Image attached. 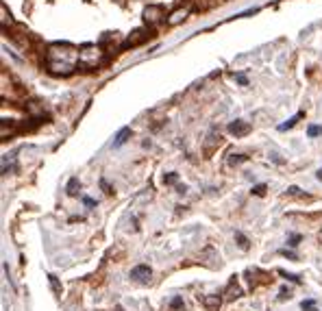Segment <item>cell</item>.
I'll return each mask as SVG.
<instances>
[{
  "instance_id": "14",
  "label": "cell",
  "mask_w": 322,
  "mask_h": 311,
  "mask_svg": "<svg viewBox=\"0 0 322 311\" xmlns=\"http://www.w3.org/2000/svg\"><path fill=\"white\" fill-rule=\"evenodd\" d=\"M235 239H237V246H240L242 250H248L250 242H248V239H246V235H242L240 231H237V233H235Z\"/></svg>"
},
{
  "instance_id": "7",
  "label": "cell",
  "mask_w": 322,
  "mask_h": 311,
  "mask_svg": "<svg viewBox=\"0 0 322 311\" xmlns=\"http://www.w3.org/2000/svg\"><path fill=\"white\" fill-rule=\"evenodd\" d=\"M188 16H189V7L176 9V11H172L170 16H168V24H170V26H176V24H181V22H183Z\"/></svg>"
},
{
  "instance_id": "15",
  "label": "cell",
  "mask_w": 322,
  "mask_h": 311,
  "mask_svg": "<svg viewBox=\"0 0 322 311\" xmlns=\"http://www.w3.org/2000/svg\"><path fill=\"white\" fill-rule=\"evenodd\" d=\"M246 159H248L246 155H231L228 157V165H240V164H244Z\"/></svg>"
},
{
  "instance_id": "30",
  "label": "cell",
  "mask_w": 322,
  "mask_h": 311,
  "mask_svg": "<svg viewBox=\"0 0 322 311\" xmlns=\"http://www.w3.org/2000/svg\"><path fill=\"white\" fill-rule=\"evenodd\" d=\"M318 179L322 181V170H318Z\"/></svg>"
},
{
  "instance_id": "12",
  "label": "cell",
  "mask_w": 322,
  "mask_h": 311,
  "mask_svg": "<svg viewBox=\"0 0 322 311\" xmlns=\"http://www.w3.org/2000/svg\"><path fill=\"white\" fill-rule=\"evenodd\" d=\"M0 16H2V29H7V24H11V13H7V4H0Z\"/></svg>"
},
{
  "instance_id": "4",
  "label": "cell",
  "mask_w": 322,
  "mask_h": 311,
  "mask_svg": "<svg viewBox=\"0 0 322 311\" xmlns=\"http://www.w3.org/2000/svg\"><path fill=\"white\" fill-rule=\"evenodd\" d=\"M248 131H250V124L244 122V120H235V122L228 124V133H231V135H235V137L248 135Z\"/></svg>"
},
{
  "instance_id": "1",
  "label": "cell",
  "mask_w": 322,
  "mask_h": 311,
  "mask_svg": "<svg viewBox=\"0 0 322 311\" xmlns=\"http://www.w3.org/2000/svg\"><path fill=\"white\" fill-rule=\"evenodd\" d=\"M78 68V48L68 41H55L46 48V70L55 76H70Z\"/></svg>"
},
{
  "instance_id": "22",
  "label": "cell",
  "mask_w": 322,
  "mask_h": 311,
  "mask_svg": "<svg viewBox=\"0 0 322 311\" xmlns=\"http://www.w3.org/2000/svg\"><path fill=\"white\" fill-rule=\"evenodd\" d=\"M279 253L283 255V257H287V259H292V261H296L298 259V255L294 253V250H287V248H283V250H279Z\"/></svg>"
},
{
  "instance_id": "2",
  "label": "cell",
  "mask_w": 322,
  "mask_h": 311,
  "mask_svg": "<svg viewBox=\"0 0 322 311\" xmlns=\"http://www.w3.org/2000/svg\"><path fill=\"white\" fill-rule=\"evenodd\" d=\"M102 61V48L96 44H85L78 48V68L92 70Z\"/></svg>"
},
{
  "instance_id": "13",
  "label": "cell",
  "mask_w": 322,
  "mask_h": 311,
  "mask_svg": "<svg viewBox=\"0 0 322 311\" xmlns=\"http://www.w3.org/2000/svg\"><path fill=\"white\" fill-rule=\"evenodd\" d=\"M301 118H303V111H301V113H296V115H294V118H290L285 124H281V127H279V131H287V128H292L294 124H296Z\"/></svg>"
},
{
  "instance_id": "18",
  "label": "cell",
  "mask_w": 322,
  "mask_h": 311,
  "mask_svg": "<svg viewBox=\"0 0 322 311\" xmlns=\"http://www.w3.org/2000/svg\"><path fill=\"white\" fill-rule=\"evenodd\" d=\"M301 307H303V311H316V300H311V298L303 300Z\"/></svg>"
},
{
  "instance_id": "25",
  "label": "cell",
  "mask_w": 322,
  "mask_h": 311,
  "mask_svg": "<svg viewBox=\"0 0 322 311\" xmlns=\"http://www.w3.org/2000/svg\"><path fill=\"white\" fill-rule=\"evenodd\" d=\"M235 81L240 83V85H248V78H246L244 74H235Z\"/></svg>"
},
{
  "instance_id": "10",
  "label": "cell",
  "mask_w": 322,
  "mask_h": 311,
  "mask_svg": "<svg viewBox=\"0 0 322 311\" xmlns=\"http://www.w3.org/2000/svg\"><path fill=\"white\" fill-rule=\"evenodd\" d=\"M78 189H81V181H78L76 176H72V179L68 181V185H65V192H68V196H76Z\"/></svg>"
},
{
  "instance_id": "11",
  "label": "cell",
  "mask_w": 322,
  "mask_h": 311,
  "mask_svg": "<svg viewBox=\"0 0 322 311\" xmlns=\"http://www.w3.org/2000/svg\"><path fill=\"white\" fill-rule=\"evenodd\" d=\"M16 170V159H13V155H4L2 157V174L7 176L9 172H13Z\"/></svg>"
},
{
  "instance_id": "21",
  "label": "cell",
  "mask_w": 322,
  "mask_h": 311,
  "mask_svg": "<svg viewBox=\"0 0 322 311\" xmlns=\"http://www.w3.org/2000/svg\"><path fill=\"white\" fill-rule=\"evenodd\" d=\"M250 194H255V196H264L265 194V185L261 183V185H255L253 189H250Z\"/></svg>"
},
{
  "instance_id": "23",
  "label": "cell",
  "mask_w": 322,
  "mask_h": 311,
  "mask_svg": "<svg viewBox=\"0 0 322 311\" xmlns=\"http://www.w3.org/2000/svg\"><path fill=\"white\" fill-rule=\"evenodd\" d=\"M100 187L105 189V194H107V196H111V194H114V189H111L109 185H107V181H105V179H100Z\"/></svg>"
},
{
  "instance_id": "29",
  "label": "cell",
  "mask_w": 322,
  "mask_h": 311,
  "mask_svg": "<svg viewBox=\"0 0 322 311\" xmlns=\"http://www.w3.org/2000/svg\"><path fill=\"white\" fill-rule=\"evenodd\" d=\"M115 311H124V307H120V305H118V307H115Z\"/></svg>"
},
{
  "instance_id": "28",
  "label": "cell",
  "mask_w": 322,
  "mask_h": 311,
  "mask_svg": "<svg viewBox=\"0 0 322 311\" xmlns=\"http://www.w3.org/2000/svg\"><path fill=\"white\" fill-rule=\"evenodd\" d=\"M83 202H85L87 207H94V205H96V201H94V198H87V196H83Z\"/></svg>"
},
{
  "instance_id": "19",
  "label": "cell",
  "mask_w": 322,
  "mask_h": 311,
  "mask_svg": "<svg viewBox=\"0 0 322 311\" xmlns=\"http://www.w3.org/2000/svg\"><path fill=\"white\" fill-rule=\"evenodd\" d=\"M170 309H185L183 307V298H181V296H174V298L170 300Z\"/></svg>"
},
{
  "instance_id": "5",
  "label": "cell",
  "mask_w": 322,
  "mask_h": 311,
  "mask_svg": "<svg viewBox=\"0 0 322 311\" xmlns=\"http://www.w3.org/2000/svg\"><path fill=\"white\" fill-rule=\"evenodd\" d=\"M144 39H146V31H144V29H137V31H133V33H131V37H127V39L122 41V50H127V48H133V46L142 44Z\"/></svg>"
},
{
  "instance_id": "27",
  "label": "cell",
  "mask_w": 322,
  "mask_h": 311,
  "mask_svg": "<svg viewBox=\"0 0 322 311\" xmlns=\"http://www.w3.org/2000/svg\"><path fill=\"white\" fill-rule=\"evenodd\" d=\"M281 274H283V276H285V278H290V281H292V283H301V278H298L296 274H287V272H281Z\"/></svg>"
},
{
  "instance_id": "20",
  "label": "cell",
  "mask_w": 322,
  "mask_h": 311,
  "mask_svg": "<svg viewBox=\"0 0 322 311\" xmlns=\"http://www.w3.org/2000/svg\"><path fill=\"white\" fill-rule=\"evenodd\" d=\"M307 135H309V137H318V135H322V127H318V124L309 127V128H307Z\"/></svg>"
},
{
  "instance_id": "24",
  "label": "cell",
  "mask_w": 322,
  "mask_h": 311,
  "mask_svg": "<svg viewBox=\"0 0 322 311\" xmlns=\"http://www.w3.org/2000/svg\"><path fill=\"white\" fill-rule=\"evenodd\" d=\"M298 194H301V187H296V185L287 187V196H298Z\"/></svg>"
},
{
  "instance_id": "26",
  "label": "cell",
  "mask_w": 322,
  "mask_h": 311,
  "mask_svg": "<svg viewBox=\"0 0 322 311\" xmlns=\"http://www.w3.org/2000/svg\"><path fill=\"white\" fill-rule=\"evenodd\" d=\"M298 242H301V235H290V246H298Z\"/></svg>"
},
{
  "instance_id": "8",
  "label": "cell",
  "mask_w": 322,
  "mask_h": 311,
  "mask_svg": "<svg viewBox=\"0 0 322 311\" xmlns=\"http://www.w3.org/2000/svg\"><path fill=\"white\" fill-rule=\"evenodd\" d=\"M129 137H131V128H129V127L120 128L118 135H115V139H114V148H120L122 144H127V142H129Z\"/></svg>"
},
{
  "instance_id": "17",
  "label": "cell",
  "mask_w": 322,
  "mask_h": 311,
  "mask_svg": "<svg viewBox=\"0 0 322 311\" xmlns=\"http://www.w3.org/2000/svg\"><path fill=\"white\" fill-rule=\"evenodd\" d=\"M176 181H179V174H176V172H168L166 176H163V183H166V185H174Z\"/></svg>"
},
{
  "instance_id": "6",
  "label": "cell",
  "mask_w": 322,
  "mask_h": 311,
  "mask_svg": "<svg viewBox=\"0 0 322 311\" xmlns=\"http://www.w3.org/2000/svg\"><path fill=\"white\" fill-rule=\"evenodd\" d=\"M151 276H152V270L146 263H139V266H135L131 270V278H135V281H148Z\"/></svg>"
},
{
  "instance_id": "16",
  "label": "cell",
  "mask_w": 322,
  "mask_h": 311,
  "mask_svg": "<svg viewBox=\"0 0 322 311\" xmlns=\"http://www.w3.org/2000/svg\"><path fill=\"white\" fill-rule=\"evenodd\" d=\"M48 281H50V287H53L55 294H61V285H59L57 276H55V274H48Z\"/></svg>"
},
{
  "instance_id": "3",
  "label": "cell",
  "mask_w": 322,
  "mask_h": 311,
  "mask_svg": "<svg viewBox=\"0 0 322 311\" xmlns=\"http://www.w3.org/2000/svg\"><path fill=\"white\" fill-rule=\"evenodd\" d=\"M163 18H166L163 16V7H159V4H148V7L144 9V22H146L148 26H157Z\"/></svg>"
},
{
  "instance_id": "9",
  "label": "cell",
  "mask_w": 322,
  "mask_h": 311,
  "mask_svg": "<svg viewBox=\"0 0 322 311\" xmlns=\"http://www.w3.org/2000/svg\"><path fill=\"white\" fill-rule=\"evenodd\" d=\"M220 296H205L203 298V305L207 307V311H218L220 309Z\"/></svg>"
}]
</instances>
